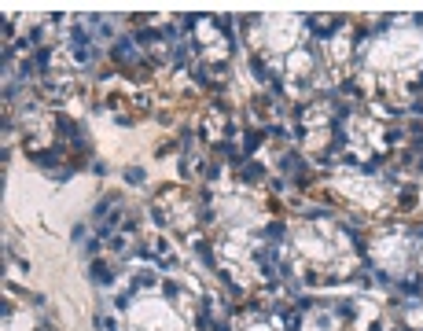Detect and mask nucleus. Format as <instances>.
I'll return each mask as SVG.
<instances>
[{
    "label": "nucleus",
    "mask_w": 423,
    "mask_h": 331,
    "mask_svg": "<svg viewBox=\"0 0 423 331\" xmlns=\"http://www.w3.org/2000/svg\"><path fill=\"white\" fill-rule=\"evenodd\" d=\"M306 26H309V30L316 33V37H328V33H331L335 26H339V18L331 22V18H313V15H309V18H306Z\"/></svg>",
    "instance_id": "f257e3e1"
},
{
    "label": "nucleus",
    "mask_w": 423,
    "mask_h": 331,
    "mask_svg": "<svg viewBox=\"0 0 423 331\" xmlns=\"http://www.w3.org/2000/svg\"><path fill=\"white\" fill-rule=\"evenodd\" d=\"M89 280H92V283H100V287H107V283L114 280V273H110L107 265H100V261H96V265L89 269Z\"/></svg>",
    "instance_id": "f03ea898"
},
{
    "label": "nucleus",
    "mask_w": 423,
    "mask_h": 331,
    "mask_svg": "<svg viewBox=\"0 0 423 331\" xmlns=\"http://www.w3.org/2000/svg\"><path fill=\"white\" fill-rule=\"evenodd\" d=\"M59 162V151H41L37 155V166H55Z\"/></svg>",
    "instance_id": "7ed1b4c3"
},
{
    "label": "nucleus",
    "mask_w": 423,
    "mask_h": 331,
    "mask_svg": "<svg viewBox=\"0 0 423 331\" xmlns=\"http://www.w3.org/2000/svg\"><path fill=\"white\" fill-rule=\"evenodd\" d=\"M247 177L257 181V177H261V166H247V169H243V181H247Z\"/></svg>",
    "instance_id": "20e7f679"
},
{
    "label": "nucleus",
    "mask_w": 423,
    "mask_h": 331,
    "mask_svg": "<svg viewBox=\"0 0 423 331\" xmlns=\"http://www.w3.org/2000/svg\"><path fill=\"white\" fill-rule=\"evenodd\" d=\"M125 181H133V184H140V181H144V169H136V166H133V169H129V173H125Z\"/></svg>",
    "instance_id": "39448f33"
},
{
    "label": "nucleus",
    "mask_w": 423,
    "mask_h": 331,
    "mask_svg": "<svg viewBox=\"0 0 423 331\" xmlns=\"http://www.w3.org/2000/svg\"><path fill=\"white\" fill-rule=\"evenodd\" d=\"M257 144H261V136H257V132H250V136H247V144H243V147H247V151H254Z\"/></svg>",
    "instance_id": "423d86ee"
},
{
    "label": "nucleus",
    "mask_w": 423,
    "mask_h": 331,
    "mask_svg": "<svg viewBox=\"0 0 423 331\" xmlns=\"http://www.w3.org/2000/svg\"><path fill=\"white\" fill-rule=\"evenodd\" d=\"M96 328H103V331H114V324H110L107 316H103V320H96Z\"/></svg>",
    "instance_id": "0eeeda50"
}]
</instances>
